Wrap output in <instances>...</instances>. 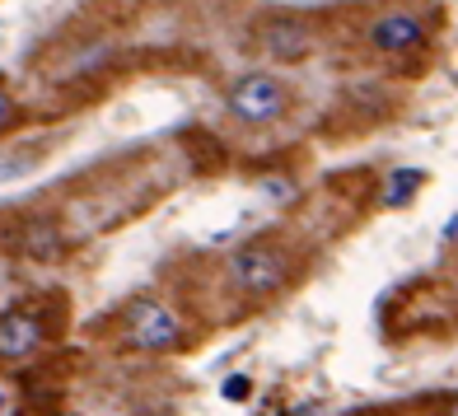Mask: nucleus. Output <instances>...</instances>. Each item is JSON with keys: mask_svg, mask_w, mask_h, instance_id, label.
Segmentation results:
<instances>
[{"mask_svg": "<svg viewBox=\"0 0 458 416\" xmlns=\"http://www.w3.org/2000/svg\"><path fill=\"white\" fill-rule=\"evenodd\" d=\"M369 47L374 52H388V56H398V52H411V47H421L426 43V24L416 14H403V10H393V14H379L369 24Z\"/></svg>", "mask_w": 458, "mask_h": 416, "instance_id": "39448f33", "label": "nucleus"}, {"mask_svg": "<svg viewBox=\"0 0 458 416\" xmlns=\"http://www.w3.org/2000/svg\"><path fill=\"white\" fill-rule=\"evenodd\" d=\"M43 318L38 314H24V309H14V314L0 318V361H24L33 356L38 346H43Z\"/></svg>", "mask_w": 458, "mask_h": 416, "instance_id": "423d86ee", "label": "nucleus"}, {"mask_svg": "<svg viewBox=\"0 0 458 416\" xmlns=\"http://www.w3.org/2000/svg\"><path fill=\"white\" fill-rule=\"evenodd\" d=\"M225 108L239 127H276L290 113V89L267 71H248L225 89Z\"/></svg>", "mask_w": 458, "mask_h": 416, "instance_id": "f257e3e1", "label": "nucleus"}, {"mask_svg": "<svg viewBox=\"0 0 458 416\" xmlns=\"http://www.w3.org/2000/svg\"><path fill=\"white\" fill-rule=\"evenodd\" d=\"M122 342L131 351H174V346H182V323L169 304L131 300L127 314H122Z\"/></svg>", "mask_w": 458, "mask_h": 416, "instance_id": "7ed1b4c3", "label": "nucleus"}, {"mask_svg": "<svg viewBox=\"0 0 458 416\" xmlns=\"http://www.w3.org/2000/svg\"><path fill=\"white\" fill-rule=\"evenodd\" d=\"M416 187H421V174H416V169H398V174H388L379 201L388 206V211H398V206H407L416 197Z\"/></svg>", "mask_w": 458, "mask_h": 416, "instance_id": "0eeeda50", "label": "nucleus"}, {"mask_svg": "<svg viewBox=\"0 0 458 416\" xmlns=\"http://www.w3.org/2000/svg\"><path fill=\"white\" fill-rule=\"evenodd\" d=\"M10 122H14V98H10L5 89H0V132H5Z\"/></svg>", "mask_w": 458, "mask_h": 416, "instance_id": "6e6552de", "label": "nucleus"}, {"mask_svg": "<svg viewBox=\"0 0 458 416\" xmlns=\"http://www.w3.org/2000/svg\"><path fill=\"white\" fill-rule=\"evenodd\" d=\"M225 398H248V379H229L225 384Z\"/></svg>", "mask_w": 458, "mask_h": 416, "instance_id": "9d476101", "label": "nucleus"}, {"mask_svg": "<svg viewBox=\"0 0 458 416\" xmlns=\"http://www.w3.org/2000/svg\"><path fill=\"white\" fill-rule=\"evenodd\" d=\"M258 47L272 61H304L309 52H314V33H309L304 19L276 14V19H267V24L258 29Z\"/></svg>", "mask_w": 458, "mask_h": 416, "instance_id": "20e7f679", "label": "nucleus"}, {"mask_svg": "<svg viewBox=\"0 0 458 416\" xmlns=\"http://www.w3.org/2000/svg\"><path fill=\"white\" fill-rule=\"evenodd\" d=\"M229 281L253 300L276 295V290H285V281H290V253L272 239L243 243V248H234V258H229Z\"/></svg>", "mask_w": 458, "mask_h": 416, "instance_id": "f03ea898", "label": "nucleus"}, {"mask_svg": "<svg viewBox=\"0 0 458 416\" xmlns=\"http://www.w3.org/2000/svg\"><path fill=\"white\" fill-rule=\"evenodd\" d=\"M445 416H458V398H454V403H449V407H445Z\"/></svg>", "mask_w": 458, "mask_h": 416, "instance_id": "9b49d317", "label": "nucleus"}, {"mask_svg": "<svg viewBox=\"0 0 458 416\" xmlns=\"http://www.w3.org/2000/svg\"><path fill=\"white\" fill-rule=\"evenodd\" d=\"M267 187H272V197H276V201H290V197H295V187H290L285 178H272Z\"/></svg>", "mask_w": 458, "mask_h": 416, "instance_id": "1a4fd4ad", "label": "nucleus"}]
</instances>
